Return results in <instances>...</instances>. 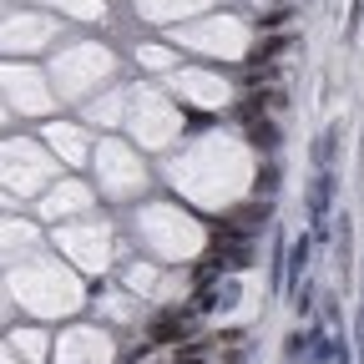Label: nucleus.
Segmentation results:
<instances>
[{"label":"nucleus","mask_w":364,"mask_h":364,"mask_svg":"<svg viewBox=\"0 0 364 364\" xmlns=\"http://www.w3.org/2000/svg\"><path fill=\"white\" fill-rule=\"evenodd\" d=\"M329 203H334V172L324 167L314 177V188H309V218H314V238H324L329 228H324V218H329Z\"/></svg>","instance_id":"f257e3e1"},{"label":"nucleus","mask_w":364,"mask_h":364,"mask_svg":"<svg viewBox=\"0 0 364 364\" xmlns=\"http://www.w3.org/2000/svg\"><path fill=\"white\" fill-rule=\"evenodd\" d=\"M193 318H198V309H177V314H162L157 324L147 329V339L152 344H182L193 334Z\"/></svg>","instance_id":"f03ea898"},{"label":"nucleus","mask_w":364,"mask_h":364,"mask_svg":"<svg viewBox=\"0 0 364 364\" xmlns=\"http://www.w3.org/2000/svg\"><path fill=\"white\" fill-rule=\"evenodd\" d=\"M208 263H213L218 273H243V268L253 263V243H218V248L208 253Z\"/></svg>","instance_id":"7ed1b4c3"},{"label":"nucleus","mask_w":364,"mask_h":364,"mask_svg":"<svg viewBox=\"0 0 364 364\" xmlns=\"http://www.w3.org/2000/svg\"><path fill=\"white\" fill-rule=\"evenodd\" d=\"M248 142L258 152H273L279 147V122H268V117H248Z\"/></svg>","instance_id":"20e7f679"},{"label":"nucleus","mask_w":364,"mask_h":364,"mask_svg":"<svg viewBox=\"0 0 364 364\" xmlns=\"http://www.w3.org/2000/svg\"><path fill=\"white\" fill-rule=\"evenodd\" d=\"M309 258H314V238H294V243H289V279H294V289L304 284Z\"/></svg>","instance_id":"39448f33"},{"label":"nucleus","mask_w":364,"mask_h":364,"mask_svg":"<svg viewBox=\"0 0 364 364\" xmlns=\"http://www.w3.org/2000/svg\"><path fill=\"white\" fill-rule=\"evenodd\" d=\"M289 46H294V36H279V31H273L268 41H258V46H253V56H248V61H273V56H284Z\"/></svg>","instance_id":"423d86ee"},{"label":"nucleus","mask_w":364,"mask_h":364,"mask_svg":"<svg viewBox=\"0 0 364 364\" xmlns=\"http://www.w3.org/2000/svg\"><path fill=\"white\" fill-rule=\"evenodd\" d=\"M243 81H248L253 91H258V86H273V81H279V66H273V61H248Z\"/></svg>","instance_id":"0eeeda50"},{"label":"nucleus","mask_w":364,"mask_h":364,"mask_svg":"<svg viewBox=\"0 0 364 364\" xmlns=\"http://www.w3.org/2000/svg\"><path fill=\"white\" fill-rule=\"evenodd\" d=\"M208 349H213V339H198V344H177V359H172V364H208Z\"/></svg>","instance_id":"6e6552de"},{"label":"nucleus","mask_w":364,"mask_h":364,"mask_svg":"<svg viewBox=\"0 0 364 364\" xmlns=\"http://www.w3.org/2000/svg\"><path fill=\"white\" fill-rule=\"evenodd\" d=\"M334 142H339V127H329L324 136H318V147H314V162H318V167L334 162Z\"/></svg>","instance_id":"1a4fd4ad"},{"label":"nucleus","mask_w":364,"mask_h":364,"mask_svg":"<svg viewBox=\"0 0 364 364\" xmlns=\"http://www.w3.org/2000/svg\"><path fill=\"white\" fill-rule=\"evenodd\" d=\"M289 21H294V11H289V6H273V11L258 21V31H268V36H273V31H284Z\"/></svg>","instance_id":"9d476101"},{"label":"nucleus","mask_w":364,"mask_h":364,"mask_svg":"<svg viewBox=\"0 0 364 364\" xmlns=\"http://www.w3.org/2000/svg\"><path fill=\"white\" fill-rule=\"evenodd\" d=\"M273 193H279V162H268L258 172V198H273Z\"/></svg>","instance_id":"9b49d317"},{"label":"nucleus","mask_w":364,"mask_h":364,"mask_svg":"<svg viewBox=\"0 0 364 364\" xmlns=\"http://www.w3.org/2000/svg\"><path fill=\"white\" fill-rule=\"evenodd\" d=\"M193 309H198V314H213V309H218V289H213V284H198V299H193Z\"/></svg>","instance_id":"f8f14e48"},{"label":"nucleus","mask_w":364,"mask_h":364,"mask_svg":"<svg viewBox=\"0 0 364 364\" xmlns=\"http://www.w3.org/2000/svg\"><path fill=\"white\" fill-rule=\"evenodd\" d=\"M294 309H299V314H314V289H309V284L294 289Z\"/></svg>","instance_id":"ddd939ff"},{"label":"nucleus","mask_w":364,"mask_h":364,"mask_svg":"<svg viewBox=\"0 0 364 364\" xmlns=\"http://www.w3.org/2000/svg\"><path fill=\"white\" fill-rule=\"evenodd\" d=\"M304 344H309L304 334H289V359H299V354H304Z\"/></svg>","instance_id":"4468645a"},{"label":"nucleus","mask_w":364,"mask_h":364,"mask_svg":"<svg viewBox=\"0 0 364 364\" xmlns=\"http://www.w3.org/2000/svg\"><path fill=\"white\" fill-rule=\"evenodd\" d=\"M354 26H364V0H354Z\"/></svg>","instance_id":"2eb2a0df"},{"label":"nucleus","mask_w":364,"mask_h":364,"mask_svg":"<svg viewBox=\"0 0 364 364\" xmlns=\"http://www.w3.org/2000/svg\"><path fill=\"white\" fill-rule=\"evenodd\" d=\"M279 6H289V0H279Z\"/></svg>","instance_id":"dca6fc26"}]
</instances>
